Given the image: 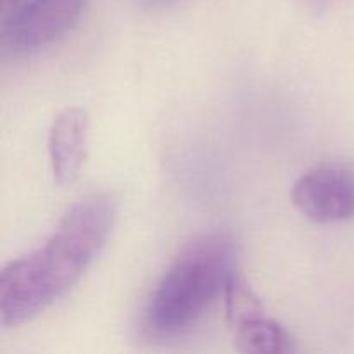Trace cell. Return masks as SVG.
Here are the masks:
<instances>
[{
    "label": "cell",
    "instance_id": "obj_1",
    "mask_svg": "<svg viewBox=\"0 0 354 354\" xmlns=\"http://www.w3.org/2000/svg\"><path fill=\"white\" fill-rule=\"evenodd\" d=\"M116 216L118 204L111 194H90L64 214L41 248L3 266L2 327H17L66 296L106 248Z\"/></svg>",
    "mask_w": 354,
    "mask_h": 354
},
{
    "label": "cell",
    "instance_id": "obj_2",
    "mask_svg": "<svg viewBox=\"0 0 354 354\" xmlns=\"http://www.w3.org/2000/svg\"><path fill=\"white\" fill-rule=\"evenodd\" d=\"M237 272L239 248L232 235L209 232L192 237L149 297L144 311L147 330L161 337L189 330L218 297H223Z\"/></svg>",
    "mask_w": 354,
    "mask_h": 354
},
{
    "label": "cell",
    "instance_id": "obj_3",
    "mask_svg": "<svg viewBox=\"0 0 354 354\" xmlns=\"http://www.w3.org/2000/svg\"><path fill=\"white\" fill-rule=\"evenodd\" d=\"M86 0H23L2 21V50L12 57L37 54L71 33Z\"/></svg>",
    "mask_w": 354,
    "mask_h": 354
},
{
    "label": "cell",
    "instance_id": "obj_4",
    "mask_svg": "<svg viewBox=\"0 0 354 354\" xmlns=\"http://www.w3.org/2000/svg\"><path fill=\"white\" fill-rule=\"evenodd\" d=\"M294 206L303 216L320 225L341 223L354 218V166L322 162L294 182Z\"/></svg>",
    "mask_w": 354,
    "mask_h": 354
},
{
    "label": "cell",
    "instance_id": "obj_5",
    "mask_svg": "<svg viewBox=\"0 0 354 354\" xmlns=\"http://www.w3.org/2000/svg\"><path fill=\"white\" fill-rule=\"evenodd\" d=\"M88 114L82 107H68L52 123L48 131V158L54 178L69 185L78 178L88 147Z\"/></svg>",
    "mask_w": 354,
    "mask_h": 354
},
{
    "label": "cell",
    "instance_id": "obj_6",
    "mask_svg": "<svg viewBox=\"0 0 354 354\" xmlns=\"http://www.w3.org/2000/svg\"><path fill=\"white\" fill-rule=\"evenodd\" d=\"M235 348L249 354H286L297 351L296 339L273 318L265 315L232 328Z\"/></svg>",
    "mask_w": 354,
    "mask_h": 354
},
{
    "label": "cell",
    "instance_id": "obj_7",
    "mask_svg": "<svg viewBox=\"0 0 354 354\" xmlns=\"http://www.w3.org/2000/svg\"><path fill=\"white\" fill-rule=\"evenodd\" d=\"M21 3H23V0H2V3H0V19L9 17Z\"/></svg>",
    "mask_w": 354,
    "mask_h": 354
},
{
    "label": "cell",
    "instance_id": "obj_8",
    "mask_svg": "<svg viewBox=\"0 0 354 354\" xmlns=\"http://www.w3.org/2000/svg\"><path fill=\"white\" fill-rule=\"evenodd\" d=\"M137 2L145 9H166V7L173 6L176 0H137Z\"/></svg>",
    "mask_w": 354,
    "mask_h": 354
},
{
    "label": "cell",
    "instance_id": "obj_9",
    "mask_svg": "<svg viewBox=\"0 0 354 354\" xmlns=\"http://www.w3.org/2000/svg\"><path fill=\"white\" fill-rule=\"evenodd\" d=\"M332 2H334V0H303L304 6L310 10H313V12H322V10L327 9Z\"/></svg>",
    "mask_w": 354,
    "mask_h": 354
}]
</instances>
